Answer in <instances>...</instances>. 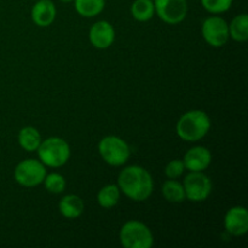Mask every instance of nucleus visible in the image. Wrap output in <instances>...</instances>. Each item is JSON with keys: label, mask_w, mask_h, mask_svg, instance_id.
<instances>
[{"label": "nucleus", "mask_w": 248, "mask_h": 248, "mask_svg": "<svg viewBox=\"0 0 248 248\" xmlns=\"http://www.w3.org/2000/svg\"><path fill=\"white\" fill-rule=\"evenodd\" d=\"M118 186L124 195L133 201H145L154 190L153 177L144 167L132 165L125 167L118 177Z\"/></svg>", "instance_id": "1"}, {"label": "nucleus", "mask_w": 248, "mask_h": 248, "mask_svg": "<svg viewBox=\"0 0 248 248\" xmlns=\"http://www.w3.org/2000/svg\"><path fill=\"white\" fill-rule=\"evenodd\" d=\"M211 128V119L205 111L190 110L179 118L176 132L186 142H196L205 137Z\"/></svg>", "instance_id": "2"}, {"label": "nucleus", "mask_w": 248, "mask_h": 248, "mask_svg": "<svg viewBox=\"0 0 248 248\" xmlns=\"http://www.w3.org/2000/svg\"><path fill=\"white\" fill-rule=\"evenodd\" d=\"M39 160L47 167H62L70 159V147L61 137H50L41 140L36 149Z\"/></svg>", "instance_id": "3"}, {"label": "nucleus", "mask_w": 248, "mask_h": 248, "mask_svg": "<svg viewBox=\"0 0 248 248\" xmlns=\"http://www.w3.org/2000/svg\"><path fill=\"white\" fill-rule=\"evenodd\" d=\"M98 153L110 166H123L131 156L130 145L118 136H107L98 143Z\"/></svg>", "instance_id": "4"}, {"label": "nucleus", "mask_w": 248, "mask_h": 248, "mask_svg": "<svg viewBox=\"0 0 248 248\" xmlns=\"http://www.w3.org/2000/svg\"><path fill=\"white\" fill-rule=\"evenodd\" d=\"M120 242L125 248H150L154 244V236L149 228L138 220H130L121 227Z\"/></svg>", "instance_id": "5"}, {"label": "nucleus", "mask_w": 248, "mask_h": 248, "mask_svg": "<svg viewBox=\"0 0 248 248\" xmlns=\"http://www.w3.org/2000/svg\"><path fill=\"white\" fill-rule=\"evenodd\" d=\"M47 172L45 165L40 160L35 159H27L18 162L14 172L15 181L26 188H33L41 184Z\"/></svg>", "instance_id": "6"}, {"label": "nucleus", "mask_w": 248, "mask_h": 248, "mask_svg": "<svg viewBox=\"0 0 248 248\" xmlns=\"http://www.w3.org/2000/svg\"><path fill=\"white\" fill-rule=\"evenodd\" d=\"M183 188L186 198L193 202H202L212 191V182L210 177L202 173V171L191 172L184 178Z\"/></svg>", "instance_id": "7"}, {"label": "nucleus", "mask_w": 248, "mask_h": 248, "mask_svg": "<svg viewBox=\"0 0 248 248\" xmlns=\"http://www.w3.org/2000/svg\"><path fill=\"white\" fill-rule=\"evenodd\" d=\"M202 36L208 45L222 47L229 40V26L227 21L219 16H211L202 23Z\"/></svg>", "instance_id": "8"}, {"label": "nucleus", "mask_w": 248, "mask_h": 248, "mask_svg": "<svg viewBox=\"0 0 248 248\" xmlns=\"http://www.w3.org/2000/svg\"><path fill=\"white\" fill-rule=\"evenodd\" d=\"M155 12L160 19L169 24H178L186 17V0H154Z\"/></svg>", "instance_id": "9"}, {"label": "nucleus", "mask_w": 248, "mask_h": 248, "mask_svg": "<svg viewBox=\"0 0 248 248\" xmlns=\"http://www.w3.org/2000/svg\"><path fill=\"white\" fill-rule=\"evenodd\" d=\"M89 39L93 47L106 50L115 40V29L108 21H98L90 28Z\"/></svg>", "instance_id": "10"}, {"label": "nucleus", "mask_w": 248, "mask_h": 248, "mask_svg": "<svg viewBox=\"0 0 248 248\" xmlns=\"http://www.w3.org/2000/svg\"><path fill=\"white\" fill-rule=\"evenodd\" d=\"M224 228L232 236H242L248 232V212L242 206L232 207L224 217Z\"/></svg>", "instance_id": "11"}, {"label": "nucleus", "mask_w": 248, "mask_h": 248, "mask_svg": "<svg viewBox=\"0 0 248 248\" xmlns=\"http://www.w3.org/2000/svg\"><path fill=\"white\" fill-rule=\"evenodd\" d=\"M212 162V154L206 147H193L186 153L183 164L186 170L191 172L205 171Z\"/></svg>", "instance_id": "12"}, {"label": "nucleus", "mask_w": 248, "mask_h": 248, "mask_svg": "<svg viewBox=\"0 0 248 248\" xmlns=\"http://www.w3.org/2000/svg\"><path fill=\"white\" fill-rule=\"evenodd\" d=\"M56 6L51 0H38L31 9V19L39 27H48L56 18Z\"/></svg>", "instance_id": "13"}, {"label": "nucleus", "mask_w": 248, "mask_h": 248, "mask_svg": "<svg viewBox=\"0 0 248 248\" xmlns=\"http://www.w3.org/2000/svg\"><path fill=\"white\" fill-rule=\"evenodd\" d=\"M84 208L85 205L82 199L74 194L63 196L58 203V210H60L61 215L68 219H75V218L80 217L84 212Z\"/></svg>", "instance_id": "14"}, {"label": "nucleus", "mask_w": 248, "mask_h": 248, "mask_svg": "<svg viewBox=\"0 0 248 248\" xmlns=\"http://www.w3.org/2000/svg\"><path fill=\"white\" fill-rule=\"evenodd\" d=\"M18 143L26 152H36L41 143V135L35 127L27 126L18 132Z\"/></svg>", "instance_id": "15"}, {"label": "nucleus", "mask_w": 248, "mask_h": 248, "mask_svg": "<svg viewBox=\"0 0 248 248\" xmlns=\"http://www.w3.org/2000/svg\"><path fill=\"white\" fill-rule=\"evenodd\" d=\"M74 6L80 16L91 18L103 11L106 0H74Z\"/></svg>", "instance_id": "16"}, {"label": "nucleus", "mask_w": 248, "mask_h": 248, "mask_svg": "<svg viewBox=\"0 0 248 248\" xmlns=\"http://www.w3.org/2000/svg\"><path fill=\"white\" fill-rule=\"evenodd\" d=\"M121 191L118 186L115 184H108L103 186L97 194V201L98 205L103 208H111L118 205L120 200Z\"/></svg>", "instance_id": "17"}, {"label": "nucleus", "mask_w": 248, "mask_h": 248, "mask_svg": "<svg viewBox=\"0 0 248 248\" xmlns=\"http://www.w3.org/2000/svg\"><path fill=\"white\" fill-rule=\"evenodd\" d=\"M162 195L169 202L179 203L186 200V191L183 184L174 179H169L162 184Z\"/></svg>", "instance_id": "18"}, {"label": "nucleus", "mask_w": 248, "mask_h": 248, "mask_svg": "<svg viewBox=\"0 0 248 248\" xmlns=\"http://www.w3.org/2000/svg\"><path fill=\"white\" fill-rule=\"evenodd\" d=\"M131 14L136 21H149L155 14L154 1L153 0H135V2L131 6Z\"/></svg>", "instance_id": "19"}, {"label": "nucleus", "mask_w": 248, "mask_h": 248, "mask_svg": "<svg viewBox=\"0 0 248 248\" xmlns=\"http://www.w3.org/2000/svg\"><path fill=\"white\" fill-rule=\"evenodd\" d=\"M229 36L235 41H246L248 39V16L241 14L235 17L229 26Z\"/></svg>", "instance_id": "20"}, {"label": "nucleus", "mask_w": 248, "mask_h": 248, "mask_svg": "<svg viewBox=\"0 0 248 248\" xmlns=\"http://www.w3.org/2000/svg\"><path fill=\"white\" fill-rule=\"evenodd\" d=\"M44 186L45 189L51 194H61L64 191L65 186V179L62 174L60 173H50L46 174L45 179H44Z\"/></svg>", "instance_id": "21"}, {"label": "nucleus", "mask_w": 248, "mask_h": 248, "mask_svg": "<svg viewBox=\"0 0 248 248\" xmlns=\"http://www.w3.org/2000/svg\"><path fill=\"white\" fill-rule=\"evenodd\" d=\"M201 4L211 14H223L232 7V0H201Z\"/></svg>", "instance_id": "22"}, {"label": "nucleus", "mask_w": 248, "mask_h": 248, "mask_svg": "<svg viewBox=\"0 0 248 248\" xmlns=\"http://www.w3.org/2000/svg\"><path fill=\"white\" fill-rule=\"evenodd\" d=\"M186 166L183 164V160H172L165 167V174L169 179H177L184 173Z\"/></svg>", "instance_id": "23"}, {"label": "nucleus", "mask_w": 248, "mask_h": 248, "mask_svg": "<svg viewBox=\"0 0 248 248\" xmlns=\"http://www.w3.org/2000/svg\"><path fill=\"white\" fill-rule=\"evenodd\" d=\"M61 1H62V2H72V1H74V0H61Z\"/></svg>", "instance_id": "24"}]
</instances>
